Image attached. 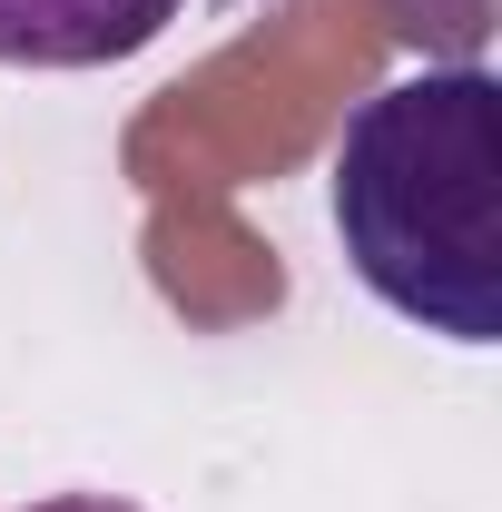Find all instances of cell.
<instances>
[{"instance_id": "1", "label": "cell", "mask_w": 502, "mask_h": 512, "mask_svg": "<svg viewBox=\"0 0 502 512\" xmlns=\"http://www.w3.org/2000/svg\"><path fill=\"white\" fill-rule=\"evenodd\" d=\"M345 266L384 316L443 345H502V79L483 60L404 69L325 158Z\"/></svg>"}, {"instance_id": "2", "label": "cell", "mask_w": 502, "mask_h": 512, "mask_svg": "<svg viewBox=\"0 0 502 512\" xmlns=\"http://www.w3.org/2000/svg\"><path fill=\"white\" fill-rule=\"evenodd\" d=\"M188 0H0V69H109L138 60Z\"/></svg>"}, {"instance_id": "3", "label": "cell", "mask_w": 502, "mask_h": 512, "mask_svg": "<svg viewBox=\"0 0 502 512\" xmlns=\"http://www.w3.org/2000/svg\"><path fill=\"white\" fill-rule=\"evenodd\" d=\"M20 512H138V503H119V493H40V503H20Z\"/></svg>"}]
</instances>
